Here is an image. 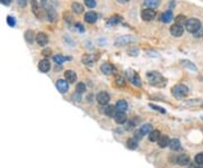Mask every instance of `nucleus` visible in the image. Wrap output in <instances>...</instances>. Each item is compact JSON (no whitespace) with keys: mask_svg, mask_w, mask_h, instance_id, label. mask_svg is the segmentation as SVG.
<instances>
[{"mask_svg":"<svg viewBox=\"0 0 203 168\" xmlns=\"http://www.w3.org/2000/svg\"><path fill=\"white\" fill-rule=\"evenodd\" d=\"M147 78L149 80V84L157 87H163L166 85V80L163 76L157 71H150L147 73Z\"/></svg>","mask_w":203,"mask_h":168,"instance_id":"nucleus-1","label":"nucleus"},{"mask_svg":"<svg viewBox=\"0 0 203 168\" xmlns=\"http://www.w3.org/2000/svg\"><path fill=\"white\" fill-rule=\"evenodd\" d=\"M172 94H173L177 99H180V98H183V97H185V96L188 95V88L186 87L185 85L178 84L172 88Z\"/></svg>","mask_w":203,"mask_h":168,"instance_id":"nucleus-2","label":"nucleus"},{"mask_svg":"<svg viewBox=\"0 0 203 168\" xmlns=\"http://www.w3.org/2000/svg\"><path fill=\"white\" fill-rule=\"evenodd\" d=\"M185 27L190 33H196L197 31L201 28V22L196 18H190V19L186 20Z\"/></svg>","mask_w":203,"mask_h":168,"instance_id":"nucleus-3","label":"nucleus"},{"mask_svg":"<svg viewBox=\"0 0 203 168\" xmlns=\"http://www.w3.org/2000/svg\"><path fill=\"white\" fill-rule=\"evenodd\" d=\"M126 76H128L129 80L131 81V84H133L134 86L140 87V86H141V79H140V77L137 75V72H135V71H133V70L129 69V70H126Z\"/></svg>","mask_w":203,"mask_h":168,"instance_id":"nucleus-4","label":"nucleus"},{"mask_svg":"<svg viewBox=\"0 0 203 168\" xmlns=\"http://www.w3.org/2000/svg\"><path fill=\"white\" fill-rule=\"evenodd\" d=\"M135 39L130 36V35H125V36H118V39H115V45L116 46H123V45H128L132 42H134Z\"/></svg>","mask_w":203,"mask_h":168,"instance_id":"nucleus-5","label":"nucleus"},{"mask_svg":"<svg viewBox=\"0 0 203 168\" xmlns=\"http://www.w3.org/2000/svg\"><path fill=\"white\" fill-rule=\"evenodd\" d=\"M155 17H156V11L153 10V9H151V8L145 9V10H142V12H141V18L143 20H146V22H150Z\"/></svg>","mask_w":203,"mask_h":168,"instance_id":"nucleus-6","label":"nucleus"},{"mask_svg":"<svg viewBox=\"0 0 203 168\" xmlns=\"http://www.w3.org/2000/svg\"><path fill=\"white\" fill-rule=\"evenodd\" d=\"M55 86H56V89L59 90L61 94L67 93L68 89H69V85H68V81L63 80V79H59V80L56 81Z\"/></svg>","mask_w":203,"mask_h":168,"instance_id":"nucleus-7","label":"nucleus"},{"mask_svg":"<svg viewBox=\"0 0 203 168\" xmlns=\"http://www.w3.org/2000/svg\"><path fill=\"white\" fill-rule=\"evenodd\" d=\"M184 33V27L180 26V25H177V24H174L172 27H170V34L175 36V37H180L182 36Z\"/></svg>","mask_w":203,"mask_h":168,"instance_id":"nucleus-8","label":"nucleus"},{"mask_svg":"<svg viewBox=\"0 0 203 168\" xmlns=\"http://www.w3.org/2000/svg\"><path fill=\"white\" fill-rule=\"evenodd\" d=\"M96 99H97V102L101 105H106V104H108V102H110V95L107 93H105V91H101V93H98Z\"/></svg>","mask_w":203,"mask_h":168,"instance_id":"nucleus-9","label":"nucleus"},{"mask_svg":"<svg viewBox=\"0 0 203 168\" xmlns=\"http://www.w3.org/2000/svg\"><path fill=\"white\" fill-rule=\"evenodd\" d=\"M35 39H36V42L39 46H45L49 42V37L45 33H39L35 36Z\"/></svg>","mask_w":203,"mask_h":168,"instance_id":"nucleus-10","label":"nucleus"},{"mask_svg":"<svg viewBox=\"0 0 203 168\" xmlns=\"http://www.w3.org/2000/svg\"><path fill=\"white\" fill-rule=\"evenodd\" d=\"M97 59H98V56H95V54H85L81 60H83V62H84L85 64L91 66V64H94L97 61Z\"/></svg>","mask_w":203,"mask_h":168,"instance_id":"nucleus-11","label":"nucleus"},{"mask_svg":"<svg viewBox=\"0 0 203 168\" xmlns=\"http://www.w3.org/2000/svg\"><path fill=\"white\" fill-rule=\"evenodd\" d=\"M114 120L118 124H123L126 122V114L124 112H116L114 115Z\"/></svg>","mask_w":203,"mask_h":168,"instance_id":"nucleus-12","label":"nucleus"},{"mask_svg":"<svg viewBox=\"0 0 203 168\" xmlns=\"http://www.w3.org/2000/svg\"><path fill=\"white\" fill-rule=\"evenodd\" d=\"M64 78L67 80L68 83H74V81H77V75L74 71L72 70H67L66 72H64Z\"/></svg>","mask_w":203,"mask_h":168,"instance_id":"nucleus-13","label":"nucleus"},{"mask_svg":"<svg viewBox=\"0 0 203 168\" xmlns=\"http://www.w3.org/2000/svg\"><path fill=\"white\" fill-rule=\"evenodd\" d=\"M101 71L104 75H112L113 73V71H114V67H113L112 64L111 63H103L101 66Z\"/></svg>","mask_w":203,"mask_h":168,"instance_id":"nucleus-14","label":"nucleus"},{"mask_svg":"<svg viewBox=\"0 0 203 168\" xmlns=\"http://www.w3.org/2000/svg\"><path fill=\"white\" fill-rule=\"evenodd\" d=\"M85 20L89 24H94L97 20V14L94 11H88L85 14Z\"/></svg>","mask_w":203,"mask_h":168,"instance_id":"nucleus-15","label":"nucleus"},{"mask_svg":"<svg viewBox=\"0 0 203 168\" xmlns=\"http://www.w3.org/2000/svg\"><path fill=\"white\" fill-rule=\"evenodd\" d=\"M51 68V64L50 62H49V60H46V59H44V60H41L39 63V69L42 71V72H47L49 70H50Z\"/></svg>","mask_w":203,"mask_h":168,"instance_id":"nucleus-16","label":"nucleus"},{"mask_svg":"<svg viewBox=\"0 0 203 168\" xmlns=\"http://www.w3.org/2000/svg\"><path fill=\"white\" fill-rule=\"evenodd\" d=\"M158 145H159V147L160 148H166V147L169 146V138L167 137V135H161L160 134V137H159V139H158Z\"/></svg>","mask_w":203,"mask_h":168,"instance_id":"nucleus-17","label":"nucleus"},{"mask_svg":"<svg viewBox=\"0 0 203 168\" xmlns=\"http://www.w3.org/2000/svg\"><path fill=\"white\" fill-rule=\"evenodd\" d=\"M116 111L118 112H125L128 110V103L124 101V99H120V101L116 103Z\"/></svg>","mask_w":203,"mask_h":168,"instance_id":"nucleus-18","label":"nucleus"},{"mask_svg":"<svg viewBox=\"0 0 203 168\" xmlns=\"http://www.w3.org/2000/svg\"><path fill=\"white\" fill-rule=\"evenodd\" d=\"M103 113L107 115V116H110V118H114V115H115V113H116V107L115 106H106L104 110H103Z\"/></svg>","mask_w":203,"mask_h":168,"instance_id":"nucleus-19","label":"nucleus"},{"mask_svg":"<svg viewBox=\"0 0 203 168\" xmlns=\"http://www.w3.org/2000/svg\"><path fill=\"white\" fill-rule=\"evenodd\" d=\"M177 163L180 166H187L190 164V157L187 155H185V153H183V155H180V157L177 158Z\"/></svg>","mask_w":203,"mask_h":168,"instance_id":"nucleus-20","label":"nucleus"},{"mask_svg":"<svg viewBox=\"0 0 203 168\" xmlns=\"http://www.w3.org/2000/svg\"><path fill=\"white\" fill-rule=\"evenodd\" d=\"M172 19H173V12H172V10L165 11L163 15H161V20H163L164 23L172 22Z\"/></svg>","mask_w":203,"mask_h":168,"instance_id":"nucleus-21","label":"nucleus"},{"mask_svg":"<svg viewBox=\"0 0 203 168\" xmlns=\"http://www.w3.org/2000/svg\"><path fill=\"white\" fill-rule=\"evenodd\" d=\"M145 5L148 7V8H157L158 6L160 5V1L159 0H145Z\"/></svg>","mask_w":203,"mask_h":168,"instance_id":"nucleus-22","label":"nucleus"},{"mask_svg":"<svg viewBox=\"0 0 203 168\" xmlns=\"http://www.w3.org/2000/svg\"><path fill=\"white\" fill-rule=\"evenodd\" d=\"M152 131V125L151 124H143L140 128V132L142 133V135H147L149 134Z\"/></svg>","mask_w":203,"mask_h":168,"instance_id":"nucleus-23","label":"nucleus"},{"mask_svg":"<svg viewBox=\"0 0 203 168\" xmlns=\"http://www.w3.org/2000/svg\"><path fill=\"white\" fill-rule=\"evenodd\" d=\"M169 147L172 150H178L180 148V141L178 139H173V140L169 141Z\"/></svg>","mask_w":203,"mask_h":168,"instance_id":"nucleus-24","label":"nucleus"},{"mask_svg":"<svg viewBox=\"0 0 203 168\" xmlns=\"http://www.w3.org/2000/svg\"><path fill=\"white\" fill-rule=\"evenodd\" d=\"M126 147H128L129 149H131V150L137 149V148H138V141H137V139H134V138L129 139V140L126 141Z\"/></svg>","mask_w":203,"mask_h":168,"instance_id":"nucleus-25","label":"nucleus"},{"mask_svg":"<svg viewBox=\"0 0 203 168\" xmlns=\"http://www.w3.org/2000/svg\"><path fill=\"white\" fill-rule=\"evenodd\" d=\"M71 8H72V10L76 14H81L84 11V6L81 5V4H78V2H73L72 5H71Z\"/></svg>","mask_w":203,"mask_h":168,"instance_id":"nucleus-26","label":"nucleus"},{"mask_svg":"<svg viewBox=\"0 0 203 168\" xmlns=\"http://www.w3.org/2000/svg\"><path fill=\"white\" fill-rule=\"evenodd\" d=\"M34 39H35V35H34L33 31H26L25 32V39L27 41L28 43H33Z\"/></svg>","mask_w":203,"mask_h":168,"instance_id":"nucleus-27","label":"nucleus"},{"mask_svg":"<svg viewBox=\"0 0 203 168\" xmlns=\"http://www.w3.org/2000/svg\"><path fill=\"white\" fill-rule=\"evenodd\" d=\"M159 137H160V132L159 131H151L150 133H149V140L152 141V142H155V141H157L159 139Z\"/></svg>","mask_w":203,"mask_h":168,"instance_id":"nucleus-28","label":"nucleus"},{"mask_svg":"<svg viewBox=\"0 0 203 168\" xmlns=\"http://www.w3.org/2000/svg\"><path fill=\"white\" fill-rule=\"evenodd\" d=\"M185 23H186V17L184 15H178V16L175 18V24H177V25L183 26V25H185Z\"/></svg>","mask_w":203,"mask_h":168,"instance_id":"nucleus-29","label":"nucleus"},{"mask_svg":"<svg viewBox=\"0 0 203 168\" xmlns=\"http://www.w3.org/2000/svg\"><path fill=\"white\" fill-rule=\"evenodd\" d=\"M194 160H195V164L197 166H203V152L197 153L195 158H194Z\"/></svg>","mask_w":203,"mask_h":168,"instance_id":"nucleus-30","label":"nucleus"},{"mask_svg":"<svg viewBox=\"0 0 203 168\" xmlns=\"http://www.w3.org/2000/svg\"><path fill=\"white\" fill-rule=\"evenodd\" d=\"M46 10H47V16H49V18H50L51 22L55 20V18H56V12L54 11V9H52V8H47Z\"/></svg>","mask_w":203,"mask_h":168,"instance_id":"nucleus-31","label":"nucleus"},{"mask_svg":"<svg viewBox=\"0 0 203 168\" xmlns=\"http://www.w3.org/2000/svg\"><path fill=\"white\" fill-rule=\"evenodd\" d=\"M69 59H70V58H64V56H59V54H56V56H53V60H54V62L58 63V64H61L64 60H69Z\"/></svg>","mask_w":203,"mask_h":168,"instance_id":"nucleus-32","label":"nucleus"},{"mask_svg":"<svg viewBox=\"0 0 203 168\" xmlns=\"http://www.w3.org/2000/svg\"><path fill=\"white\" fill-rule=\"evenodd\" d=\"M118 20H120V19H118V17H116V16L111 17V18L107 20V25H108V26H110V25H111V26H114V25H116V24H118Z\"/></svg>","mask_w":203,"mask_h":168,"instance_id":"nucleus-33","label":"nucleus"},{"mask_svg":"<svg viewBox=\"0 0 203 168\" xmlns=\"http://www.w3.org/2000/svg\"><path fill=\"white\" fill-rule=\"evenodd\" d=\"M76 90H77V93H78V94H81V93H84L85 90H86V86H85L83 83H79V84H77Z\"/></svg>","mask_w":203,"mask_h":168,"instance_id":"nucleus-34","label":"nucleus"},{"mask_svg":"<svg viewBox=\"0 0 203 168\" xmlns=\"http://www.w3.org/2000/svg\"><path fill=\"white\" fill-rule=\"evenodd\" d=\"M85 5L88 8H94L96 7V1L95 0H85Z\"/></svg>","mask_w":203,"mask_h":168,"instance_id":"nucleus-35","label":"nucleus"},{"mask_svg":"<svg viewBox=\"0 0 203 168\" xmlns=\"http://www.w3.org/2000/svg\"><path fill=\"white\" fill-rule=\"evenodd\" d=\"M31 4H32V8H33V11L35 12V15H37V16H39V12H37V10H39V7H37L36 1H35V0H31Z\"/></svg>","mask_w":203,"mask_h":168,"instance_id":"nucleus-36","label":"nucleus"},{"mask_svg":"<svg viewBox=\"0 0 203 168\" xmlns=\"http://www.w3.org/2000/svg\"><path fill=\"white\" fill-rule=\"evenodd\" d=\"M7 22H8V25L9 26H15V19H14V17L11 16H8V18H7Z\"/></svg>","mask_w":203,"mask_h":168,"instance_id":"nucleus-37","label":"nucleus"},{"mask_svg":"<svg viewBox=\"0 0 203 168\" xmlns=\"http://www.w3.org/2000/svg\"><path fill=\"white\" fill-rule=\"evenodd\" d=\"M183 64H185V66H188V68H191V69H193V70H196V67H195L194 64H191V62L183 61Z\"/></svg>","mask_w":203,"mask_h":168,"instance_id":"nucleus-38","label":"nucleus"},{"mask_svg":"<svg viewBox=\"0 0 203 168\" xmlns=\"http://www.w3.org/2000/svg\"><path fill=\"white\" fill-rule=\"evenodd\" d=\"M17 4L20 7H26L27 5V0H17Z\"/></svg>","mask_w":203,"mask_h":168,"instance_id":"nucleus-39","label":"nucleus"},{"mask_svg":"<svg viewBox=\"0 0 203 168\" xmlns=\"http://www.w3.org/2000/svg\"><path fill=\"white\" fill-rule=\"evenodd\" d=\"M150 107H152L153 110H157V111H159L160 113H165V110H163L161 107H159V106H156V105H153V104H150Z\"/></svg>","mask_w":203,"mask_h":168,"instance_id":"nucleus-40","label":"nucleus"},{"mask_svg":"<svg viewBox=\"0 0 203 168\" xmlns=\"http://www.w3.org/2000/svg\"><path fill=\"white\" fill-rule=\"evenodd\" d=\"M142 137H143V135H142V133L140 132V130H139L138 132H135V133H134V139H137V140H140Z\"/></svg>","mask_w":203,"mask_h":168,"instance_id":"nucleus-41","label":"nucleus"},{"mask_svg":"<svg viewBox=\"0 0 203 168\" xmlns=\"http://www.w3.org/2000/svg\"><path fill=\"white\" fill-rule=\"evenodd\" d=\"M51 52H52V51H51V49H45V50L42 51V54H43V56H49L51 54Z\"/></svg>","mask_w":203,"mask_h":168,"instance_id":"nucleus-42","label":"nucleus"},{"mask_svg":"<svg viewBox=\"0 0 203 168\" xmlns=\"http://www.w3.org/2000/svg\"><path fill=\"white\" fill-rule=\"evenodd\" d=\"M116 84L118 85H120V86H124V84H125V83H124V79L123 78H121V77H120V78H116Z\"/></svg>","mask_w":203,"mask_h":168,"instance_id":"nucleus-43","label":"nucleus"},{"mask_svg":"<svg viewBox=\"0 0 203 168\" xmlns=\"http://www.w3.org/2000/svg\"><path fill=\"white\" fill-rule=\"evenodd\" d=\"M0 2L4 4V5H9L10 4V0H0Z\"/></svg>","mask_w":203,"mask_h":168,"instance_id":"nucleus-44","label":"nucleus"},{"mask_svg":"<svg viewBox=\"0 0 203 168\" xmlns=\"http://www.w3.org/2000/svg\"><path fill=\"white\" fill-rule=\"evenodd\" d=\"M76 26H77V27H78V29L79 31H80V32H83V31H84V28H83V25H81V24H76Z\"/></svg>","mask_w":203,"mask_h":168,"instance_id":"nucleus-45","label":"nucleus"},{"mask_svg":"<svg viewBox=\"0 0 203 168\" xmlns=\"http://www.w3.org/2000/svg\"><path fill=\"white\" fill-rule=\"evenodd\" d=\"M118 2H122V4H125V2H128V1H130V0H118Z\"/></svg>","mask_w":203,"mask_h":168,"instance_id":"nucleus-46","label":"nucleus"},{"mask_svg":"<svg viewBox=\"0 0 203 168\" xmlns=\"http://www.w3.org/2000/svg\"><path fill=\"white\" fill-rule=\"evenodd\" d=\"M43 1H44V0H43Z\"/></svg>","mask_w":203,"mask_h":168,"instance_id":"nucleus-47","label":"nucleus"}]
</instances>
